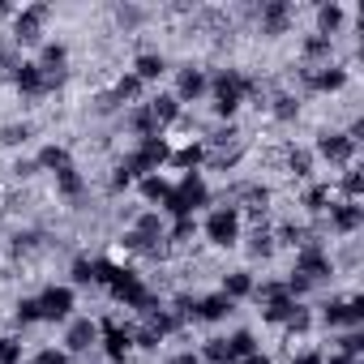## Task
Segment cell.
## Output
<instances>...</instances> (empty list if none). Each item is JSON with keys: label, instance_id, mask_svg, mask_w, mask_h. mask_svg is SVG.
Instances as JSON below:
<instances>
[{"label": "cell", "instance_id": "18", "mask_svg": "<svg viewBox=\"0 0 364 364\" xmlns=\"http://www.w3.org/2000/svg\"><path fill=\"white\" fill-rule=\"evenodd\" d=\"M236 313V304L215 287V291H202V296H193V321H202V326H219V321H228Z\"/></svg>", "mask_w": 364, "mask_h": 364}, {"label": "cell", "instance_id": "32", "mask_svg": "<svg viewBox=\"0 0 364 364\" xmlns=\"http://www.w3.org/2000/svg\"><path fill=\"white\" fill-rule=\"evenodd\" d=\"M35 163H39V171H65V167H73V150L65 146V141H48V146H39V154H35Z\"/></svg>", "mask_w": 364, "mask_h": 364}, {"label": "cell", "instance_id": "49", "mask_svg": "<svg viewBox=\"0 0 364 364\" xmlns=\"http://www.w3.org/2000/svg\"><path fill=\"white\" fill-rule=\"evenodd\" d=\"M287 364H326V351L321 347H300V351H291Z\"/></svg>", "mask_w": 364, "mask_h": 364}, {"label": "cell", "instance_id": "15", "mask_svg": "<svg viewBox=\"0 0 364 364\" xmlns=\"http://www.w3.org/2000/svg\"><path fill=\"white\" fill-rule=\"evenodd\" d=\"M5 249H9V257H14V262H31V257H39V253H48V249H52V236H48L43 228H14Z\"/></svg>", "mask_w": 364, "mask_h": 364}, {"label": "cell", "instance_id": "33", "mask_svg": "<svg viewBox=\"0 0 364 364\" xmlns=\"http://www.w3.org/2000/svg\"><path fill=\"white\" fill-rule=\"evenodd\" d=\"M334 198H338V202H360V198H364V167H360V163L343 167V176H338V189H334Z\"/></svg>", "mask_w": 364, "mask_h": 364}, {"label": "cell", "instance_id": "31", "mask_svg": "<svg viewBox=\"0 0 364 364\" xmlns=\"http://www.w3.org/2000/svg\"><path fill=\"white\" fill-rule=\"evenodd\" d=\"M240 159H245V141H240V146H206V163H202V167L228 176V171L240 167Z\"/></svg>", "mask_w": 364, "mask_h": 364}, {"label": "cell", "instance_id": "17", "mask_svg": "<svg viewBox=\"0 0 364 364\" xmlns=\"http://www.w3.org/2000/svg\"><path fill=\"white\" fill-rule=\"evenodd\" d=\"M300 107H304V99H300L291 86H270V95H266V112H270L274 124H296V120H300Z\"/></svg>", "mask_w": 364, "mask_h": 364}, {"label": "cell", "instance_id": "2", "mask_svg": "<svg viewBox=\"0 0 364 364\" xmlns=\"http://www.w3.org/2000/svg\"><path fill=\"white\" fill-rule=\"evenodd\" d=\"M167 159H171V137H167V133H159V137H141V141H133L116 163H120V167H129V171H133V180H141V176L163 171V167H167Z\"/></svg>", "mask_w": 364, "mask_h": 364}, {"label": "cell", "instance_id": "22", "mask_svg": "<svg viewBox=\"0 0 364 364\" xmlns=\"http://www.w3.org/2000/svg\"><path fill=\"white\" fill-rule=\"evenodd\" d=\"M141 86H154V82H163L167 77V56L163 52H154V48H146V52H137L133 56V69H129Z\"/></svg>", "mask_w": 364, "mask_h": 364}, {"label": "cell", "instance_id": "40", "mask_svg": "<svg viewBox=\"0 0 364 364\" xmlns=\"http://www.w3.org/2000/svg\"><path fill=\"white\" fill-rule=\"evenodd\" d=\"M223 338H228V355H232V360H245V355L262 351V343H257V334H253L249 326H240V330H232V334H223Z\"/></svg>", "mask_w": 364, "mask_h": 364}, {"label": "cell", "instance_id": "24", "mask_svg": "<svg viewBox=\"0 0 364 364\" xmlns=\"http://www.w3.org/2000/svg\"><path fill=\"white\" fill-rule=\"evenodd\" d=\"M202 163H206V146L202 141H185V146H171V159H167V167H176L180 176H193V171H202Z\"/></svg>", "mask_w": 364, "mask_h": 364}, {"label": "cell", "instance_id": "53", "mask_svg": "<svg viewBox=\"0 0 364 364\" xmlns=\"http://www.w3.org/2000/svg\"><path fill=\"white\" fill-rule=\"evenodd\" d=\"M14 14H18V5H9V0H0V18H9V22H14Z\"/></svg>", "mask_w": 364, "mask_h": 364}, {"label": "cell", "instance_id": "51", "mask_svg": "<svg viewBox=\"0 0 364 364\" xmlns=\"http://www.w3.org/2000/svg\"><path fill=\"white\" fill-rule=\"evenodd\" d=\"M236 364H274V355H270V351H253V355H245V360H236Z\"/></svg>", "mask_w": 364, "mask_h": 364}, {"label": "cell", "instance_id": "29", "mask_svg": "<svg viewBox=\"0 0 364 364\" xmlns=\"http://www.w3.org/2000/svg\"><path fill=\"white\" fill-rule=\"evenodd\" d=\"M240 240H245V257H249V262H270V257L279 253L270 228H249V236H240Z\"/></svg>", "mask_w": 364, "mask_h": 364}, {"label": "cell", "instance_id": "30", "mask_svg": "<svg viewBox=\"0 0 364 364\" xmlns=\"http://www.w3.org/2000/svg\"><path fill=\"white\" fill-rule=\"evenodd\" d=\"M313 14H317V26H313L317 35H330V39H334V35L347 26V9L338 5V0H321V5H317Z\"/></svg>", "mask_w": 364, "mask_h": 364}, {"label": "cell", "instance_id": "37", "mask_svg": "<svg viewBox=\"0 0 364 364\" xmlns=\"http://www.w3.org/2000/svg\"><path fill=\"white\" fill-rule=\"evenodd\" d=\"M112 95L120 99V107H133V103H141V99H146V86H141V82H137V77L124 69V73L112 82Z\"/></svg>", "mask_w": 364, "mask_h": 364}, {"label": "cell", "instance_id": "9", "mask_svg": "<svg viewBox=\"0 0 364 364\" xmlns=\"http://www.w3.org/2000/svg\"><path fill=\"white\" fill-rule=\"evenodd\" d=\"M99 351L107 364H120V360H133V326L120 321L116 313H107L99 321Z\"/></svg>", "mask_w": 364, "mask_h": 364}, {"label": "cell", "instance_id": "43", "mask_svg": "<svg viewBox=\"0 0 364 364\" xmlns=\"http://www.w3.org/2000/svg\"><path fill=\"white\" fill-rule=\"evenodd\" d=\"M334 351L338 355H355V360H364V330H334Z\"/></svg>", "mask_w": 364, "mask_h": 364}, {"label": "cell", "instance_id": "14", "mask_svg": "<svg viewBox=\"0 0 364 364\" xmlns=\"http://www.w3.org/2000/svg\"><path fill=\"white\" fill-rule=\"evenodd\" d=\"M326 219V232H334V236H343V240H355L360 236V228H364V206L360 202H330V210L321 215Z\"/></svg>", "mask_w": 364, "mask_h": 364}, {"label": "cell", "instance_id": "26", "mask_svg": "<svg viewBox=\"0 0 364 364\" xmlns=\"http://www.w3.org/2000/svg\"><path fill=\"white\" fill-rule=\"evenodd\" d=\"M330 202H334V189L326 185V180H309L304 193H300V206H304L309 219H321V215L330 210Z\"/></svg>", "mask_w": 364, "mask_h": 364}, {"label": "cell", "instance_id": "45", "mask_svg": "<svg viewBox=\"0 0 364 364\" xmlns=\"http://www.w3.org/2000/svg\"><path fill=\"white\" fill-rule=\"evenodd\" d=\"M22 60H26V56H22V48H18V43H14L9 35H5V39H0V73L9 77V73H14V69L22 65Z\"/></svg>", "mask_w": 364, "mask_h": 364}, {"label": "cell", "instance_id": "48", "mask_svg": "<svg viewBox=\"0 0 364 364\" xmlns=\"http://www.w3.org/2000/svg\"><path fill=\"white\" fill-rule=\"evenodd\" d=\"M9 171H14V180H22V185H26V180H35V176H39V163H35L31 154H18Z\"/></svg>", "mask_w": 364, "mask_h": 364}, {"label": "cell", "instance_id": "34", "mask_svg": "<svg viewBox=\"0 0 364 364\" xmlns=\"http://www.w3.org/2000/svg\"><path fill=\"white\" fill-rule=\"evenodd\" d=\"M35 137V120H5L0 124V146L5 150H22Z\"/></svg>", "mask_w": 364, "mask_h": 364}, {"label": "cell", "instance_id": "12", "mask_svg": "<svg viewBox=\"0 0 364 364\" xmlns=\"http://www.w3.org/2000/svg\"><path fill=\"white\" fill-rule=\"evenodd\" d=\"M171 73H176L171 95H176V103H180V107H193V103H202V99L210 95V82H206V69H202V65L185 60L180 69H171Z\"/></svg>", "mask_w": 364, "mask_h": 364}, {"label": "cell", "instance_id": "42", "mask_svg": "<svg viewBox=\"0 0 364 364\" xmlns=\"http://www.w3.org/2000/svg\"><path fill=\"white\" fill-rule=\"evenodd\" d=\"M86 103H90V116H99V120H116V116L124 112V107H120V99L112 95V86H107V90H95Z\"/></svg>", "mask_w": 364, "mask_h": 364}, {"label": "cell", "instance_id": "25", "mask_svg": "<svg viewBox=\"0 0 364 364\" xmlns=\"http://www.w3.org/2000/svg\"><path fill=\"white\" fill-rule=\"evenodd\" d=\"M133 189H137V198L146 202V210H154V206L163 210V202L171 198V180H167L163 171H154V176H141Z\"/></svg>", "mask_w": 364, "mask_h": 364}, {"label": "cell", "instance_id": "6", "mask_svg": "<svg viewBox=\"0 0 364 364\" xmlns=\"http://www.w3.org/2000/svg\"><path fill=\"white\" fill-rule=\"evenodd\" d=\"M198 232H202L215 249H236L240 236H245V219H240L232 206H210V215L198 223Z\"/></svg>", "mask_w": 364, "mask_h": 364}, {"label": "cell", "instance_id": "36", "mask_svg": "<svg viewBox=\"0 0 364 364\" xmlns=\"http://www.w3.org/2000/svg\"><path fill=\"white\" fill-rule=\"evenodd\" d=\"M112 18H116V26H120L124 35H137V31L150 22V9H141V5H116Z\"/></svg>", "mask_w": 364, "mask_h": 364}, {"label": "cell", "instance_id": "46", "mask_svg": "<svg viewBox=\"0 0 364 364\" xmlns=\"http://www.w3.org/2000/svg\"><path fill=\"white\" fill-rule=\"evenodd\" d=\"M22 334H0V364H22Z\"/></svg>", "mask_w": 364, "mask_h": 364}, {"label": "cell", "instance_id": "10", "mask_svg": "<svg viewBox=\"0 0 364 364\" xmlns=\"http://www.w3.org/2000/svg\"><path fill=\"white\" fill-rule=\"evenodd\" d=\"M296 26V5L291 0H262L257 14H253V31L262 39H279Z\"/></svg>", "mask_w": 364, "mask_h": 364}, {"label": "cell", "instance_id": "23", "mask_svg": "<svg viewBox=\"0 0 364 364\" xmlns=\"http://www.w3.org/2000/svg\"><path fill=\"white\" fill-rule=\"evenodd\" d=\"M253 283H257V274H253L249 266H236V270H223V274H219V291H223L232 304L249 300V296H253Z\"/></svg>", "mask_w": 364, "mask_h": 364}, {"label": "cell", "instance_id": "52", "mask_svg": "<svg viewBox=\"0 0 364 364\" xmlns=\"http://www.w3.org/2000/svg\"><path fill=\"white\" fill-rule=\"evenodd\" d=\"M326 364H364V360H355V355H338V351H326Z\"/></svg>", "mask_w": 364, "mask_h": 364}, {"label": "cell", "instance_id": "35", "mask_svg": "<svg viewBox=\"0 0 364 364\" xmlns=\"http://www.w3.org/2000/svg\"><path fill=\"white\" fill-rule=\"evenodd\" d=\"M313 326H317V317H313V309L309 304H300L291 317H287V326H283V343H296V338H309L313 334Z\"/></svg>", "mask_w": 364, "mask_h": 364}, {"label": "cell", "instance_id": "44", "mask_svg": "<svg viewBox=\"0 0 364 364\" xmlns=\"http://www.w3.org/2000/svg\"><path fill=\"white\" fill-rule=\"evenodd\" d=\"M198 355H202V364H236V360L228 355V338H223V334H210V338L198 347Z\"/></svg>", "mask_w": 364, "mask_h": 364}, {"label": "cell", "instance_id": "1", "mask_svg": "<svg viewBox=\"0 0 364 364\" xmlns=\"http://www.w3.org/2000/svg\"><path fill=\"white\" fill-rule=\"evenodd\" d=\"M215 206V189L206 185V176L193 171V176H180L171 180V198L163 202V219H198V210Z\"/></svg>", "mask_w": 364, "mask_h": 364}, {"label": "cell", "instance_id": "5", "mask_svg": "<svg viewBox=\"0 0 364 364\" xmlns=\"http://www.w3.org/2000/svg\"><path fill=\"white\" fill-rule=\"evenodd\" d=\"M313 317H317L330 334H334V330H360V326H364V296H360V291H351V296H330V300L317 304Z\"/></svg>", "mask_w": 364, "mask_h": 364}, {"label": "cell", "instance_id": "20", "mask_svg": "<svg viewBox=\"0 0 364 364\" xmlns=\"http://www.w3.org/2000/svg\"><path fill=\"white\" fill-rule=\"evenodd\" d=\"M116 124H120L129 137H137V141H141V137H159V133H163V129L154 124V116H150L146 99H141V103H133V107H124V112L116 116Z\"/></svg>", "mask_w": 364, "mask_h": 364}, {"label": "cell", "instance_id": "27", "mask_svg": "<svg viewBox=\"0 0 364 364\" xmlns=\"http://www.w3.org/2000/svg\"><path fill=\"white\" fill-rule=\"evenodd\" d=\"M313 167H317V159H313L309 146H287V150H283V171L296 176L300 185H309V180H313Z\"/></svg>", "mask_w": 364, "mask_h": 364}, {"label": "cell", "instance_id": "19", "mask_svg": "<svg viewBox=\"0 0 364 364\" xmlns=\"http://www.w3.org/2000/svg\"><path fill=\"white\" fill-rule=\"evenodd\" d=\"M296 56H300V65H296V69H321V65H330V60H334V39H330V35L309 31V35L300 39V48H296Z\"/></svg>", "mask_w": 364, "mask_h": 364}, {"label": "cell", "instance_id": "4", "mask_svg": "<svg viewBox=\"0 0 364 364\" xmlns=\"http://www.w3.org/2000/svg\"><path fill=\"white\" fill-rule=\"evenodd\" d=\"M347 77H351V65H343V60H330V65H321V69H296V95L300 99H309V95H338L343 86H347Z\"/></svg>", "mask_w": 364, "mask_h": 364}, {"label": "cell", "instance_id": "47", "mask_svg": "<svg viewBox=\"0 0 364 364\" xmlns=\"http://www.w3.org/2000/svg\"><path fill=\"white\" fill-rule=\"evenodd\" d=\"M26 364H73V355H69V351H60V347H39Z\"/></svg>", "mask_w": 364, "mask_h": 364}, {"label": "cell", "instance_id": "11", "mask_svg": "<svg viewBox=\"0 0 364 364\" xmlns=\"http://www.w3.org/2000/svg\"><path fill=\"white\" fill-rule=\"evenodd\" d=\"M291 274L309 279L313 287H326V283L334 279L330 249H326V245H304V249H296V257H291Z\"/></svg>", "mask_w": 364, "mask_h": 364}, {"label": "cell", "instance_id": "3", "mask_svg": "<svg viewBox=\"0 0 364 364\" xmlns=\"http://www.w3.org/2000/svg\"><path fill=\"white\" fill-rule=\"evenodd\" d=\"M52 5L48 0H35V5H22L18 14H14V22H9V39L18 43V48H39L43 39H48V22H52Z\"/></svg>", "mask_w": 364, "mask_h": 364}, {"label": "cell", "instance_id": "16", "mask_svg": "<svg viewBox=\"0 0 364 364\" xmlns=\"http://www.w3.org/2000/svg\"><path fill=\"white\" fill-rule=\"evenodd\" d=\"M9 82H14V90H18L26 103H39V99H48V77H43V69H39L35 60H22V65L9 73Z\"/></svg>", "mask_w": 364, "mask_h": 364}, {"label": "cell", "instance_id": "21", "mask_svg": "<svg viewBox=\"0 0 364 364\" xmlns=\"http://www.w3.org/2000/svg\"><path fill=\"white\" fill-rule=\"evenodd\" d=\"M52 180H56V198H60V202H69V206H77V202L90 193V180H86V171H82L77 163H73V167H65V171H56Z\"/></svg>", "mask_w": 364, "mask_h": 364}, {"label": "cell", "instance_id": "39", "mask_svg": "<svg viewBox=\"0 0 364 364\" xmlns=\"http://www.w3.org/2000/svg\"><path fill=\"white\" fill-rule=\"evenodd\" d=\"M9 326H14V330H31V326H39V304H35V296H18V300H14V309H9Z\"/></svg>", "mask_w": 364, "mask_h": 364}, {"label": "cell", "instance_id": "38", "mask_svg": "<svg viewBox=\"0 0 364 364\" xmlns=\"http://www.w3.org/2000/svg\"><path fill=\"white\" fill-rule=\"evenodd\" d=\"M304 300H291V296H279V300H270V304H262L257 313H262V321L266 326H287V317L300 309Z\"/></svg>", "mask_w": 364, "mask_h": 364}, {"label": "cell", "instance_id": "8", "mask_svg": "<svg viewBox=\"0 0 364 364\" xmlns=\"http://www.w3.org/2000/svg\"><path fill=\"white\" fill-rule=\"evenodd\" d=\"M313 159H321V163H330V167H351L355 163V154H360V146L343 133V129H317V137H313Z\"/></svg>", "mask_w": 364, "mask_h": 364}, {"label": "cell", "instance_id": "28", "mask_svg": "<svg viewBox=\"0 0 364 364\" xmlns=\"http://www.w3.org/2000/svg\"><path fill=\"white\" fill-rule=\"evenodd\" d=\"M146 107H150V116H154V124H159L163 133L176 124V116H180V112H185V107L176 103V95H171V90H154V95L146 99Z\"/></svg>", "mask_w": 364, "mask_h": 364}, {"label": "cell", "instance_id": "13", "mask_svg": "<svg viewBox=\"0 0 364 364\" xmlns=\"http://www.w3.org/2000/svg\"><path fill=\"white\" fill-rule=\"evenodd\" d=\"M60 351H69V355H90V351H99V317H69L65 321V338H60Z\"/></svg>", "mask_w": 364, "mask_h": 364}, {"label": "cell", "instance_id": "41", "mask_svg": "<svg viewBox=\"0 0 364 364\" xmlns=\"http://www.w3.org/2000/svg\"><path fill=\"white\" fill-rule=\"evenodd\" d=\"M198 236H202V232H198V219H171V223H167V245H171V249H189Z\"/></svg>", "mask_w": 364, "mask_h": 364}, {"label": "cell", "instance_id": "50", "mask_svg": "<svg viewBox=\"0 0 364 364\" xmlns=\"http://www.w3.org/2000/svg\"><path fill=\"white\" fill-rule=\"evenodd\" d=\"M163 364H202V355H198L193 347H180V351H171Z\"/></svg>", "mask_w": 364, "mask_h": 364}, {"label": "cell", "instance_id": "7", "mask_svg": "<svg viewBox=\"0 0 364 364\" xmlns=\"http://www.w3.org/2000/svg\"><path fill=\"white\" fill-rule=\"evenodd\" d=\"M35 304H39V326H65L77 309V291L69 283H48L43 291H35Z\"/></svg>", "mask_w": 364, "mask_h": 364}]
</instances>
